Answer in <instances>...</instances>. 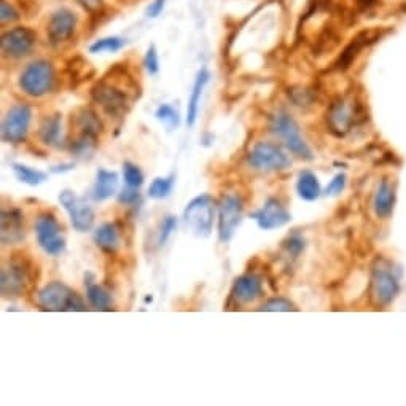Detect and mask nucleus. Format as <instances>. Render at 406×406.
Here are the masks:
<instances>
[{
    "label": "nucleus",
    "instance_id": "f257e3e1",
    "mask_svg": "<svg viewBox=\"0 0 406 406\" xmlns=\"http://www.w3.org/2000/svg\"><path fill=\"white\" fill-rule=\"evenodd\" d=\"M269 128L271 132H273L276 137H279L295 157L306 161H311L314 158L312 150L306 144V140L303 139L298 125L295 123V120L290 117L288 113H276L274 117L271 118Z\"/></svg>",
    "mask_w": 406,
    "mask_h": 406
},
{
    "label": "nucleus",
    "instance_id": "f03ea898",
    "mask_svg": "<svg viewBox=\"0 0 406 406\" xmlns=\"http://www.w3.org/2000/svg\"><path fill=\"white\" fill-rule=\"evenodd\" d=\"M55 85L53 64L43 60L30 62L19 77V88L30 98H42L48 94Z\"/></svg>",
    "mask_w": 406,
    "mask_h": 406
},
{
    "label": "nucleus",
    "instance_id": "7ed1b4c3",
    "mask_svg": "<svg viewBox=\"0 0 406 406\" xmlns=\"http://www.w3.org/2000/svg\"><path fill=\"white\" fill-rule=\"evenodd\" d=\"M38 305L45 311H85L86 306L77 292L61 282H50L38 292Z\"/></svg>",
    "mask_w": 406,
    "mask_h": 406
},
{
    "label": "nucleus",
    "instance_id": "20e7f679",
    "mask_svg": "<svg viewBox=\"0 0 406 406\" xmlns=\"http://www.w3.org/2000/svg\"><path fill=\"white\" fill-rule=\"evenodd\" d=\"M249 166L256 171L271 172V171H286L292 164V161L279 145L271 142H259L247 157Z\"/></svg>",
    "mask_w": 406,
    "mask_h": 406
},
{
    "label": "nucleus",
    "instance_id": "39448f33",
    "mask_svg": "<svg viewBox=\"0 0 406 406\" xmlns=\"http://www.w3.org/2000/svg\"><path fill=\"white\" fill-rule=\"evenodd\" d=\"M215 203L209 195H201L191 199L185 208V223L199 236H209L214 225Z\"/></svg>",
    "mask_w": 406,
    "mask_h": 406
},
{
    "label": "nucleus",
    "instance_id": "423d86ee",
    "mask_svg": "<svg viewBox=\"0 0 406 406\" xmlns=\"http://www.w3.org/2000/svg\"><path fill=\"white\" fill-rule=\"evenodd\" d=\"M61 225L53 214L45 212L35 222V235L38 246L51 256L61 255L66 250V239L61 233Z\"/></svg>",
    "mask_w": 406,
    "mask_h": 406
},
{
    "label": "nucleus",
    "instance_id": "0eeeda50",
    "mask_svg": "<svg viewBox=\"0 0 406 406\" xmlns=\"http://www.w3.org/2000/svg\"><path fill=\"white\" fill-rule=\"evenodd\" d=\"M60 203L62 208L67 210L70 217V223L75 231L79 233H85L89 231L94 225V210L85 198L77 196L74 191L64 190L60 193Z\"/></svg>",
    "mask_w": 406,
    "mask_h": 406
},
{
    "label": "nucleus",
    "instance_id": "6e6552de",
    "mask_svg": "<svg viewBox=\"0 0 406 406\" xmlns=\"http://www.w3.org/2000/svg\"><path fill=\"white\" fill-rule=\"evenodd\" d=\"M32 111L29 106L16 104L6 112L2 123V139L9 144H21L29 132Z\"/></svg>",
    "mask_w": 406,
    "mask_h": 406
},
{
    "label": "nucleus",
    "instance_id": "1a4fd4ad",
    "mask_svg": "<svg viewBox=\"0 0 406 406\" xmlns=\"http://www.w3.org/2000/svg\"><path fill=\"white\" fill-rule=\"evenodd\" d=\"M359 115V104L356 99L351 98H338L333 102L327 112V125L330 131L337 135H344L351 131L356 125Z\"/></svg>",
    "mask_w": 406,
    "mask_h": 406
},
{
    "label": "nucleus",
    "instance_id": "9d476101",
    "mask_svg": "<svg viewBox=\"0 0 406 406\" xmlns=\"http://www.w3.org/2000/svg\"><path fill=\"white\" fill-rule=\"evenodd\" d=\"M242 222V203L236 195H225L218 205V239L228 242Z\"/></svg>",
    "mask_w": 406,
    "mask_h": 406
},
{
    "label": "nucleus",
    "instance_id": "9b49d317",
    "mask_svg": "<svg viewBox=\"0 0 406 406\" xmlns=\"http://www.w3.org/2000/svg\"><path fill=\"white\" fill-rule=\"evenodd\" d=\"M93 101L104 111L108 117H121L130 106L126 93L108 83H98L91 91Z\"/></svg>",
    "mask_w": 406,
    "mask_h": 406
},
{
    "label": "nucleus",
    "instance_id": "f8f14e48",
    "mask_svg": "<svg viewBox=\"0 0 406 406\" xmlns=\"http://www.w3.org/2000/svg\"><path fill=\"white\" fill-rule=\"evenodd\" d=\"M37 35L34 30L28 28H15L4 32L2 40H0V47H2V53L11 60H19V57L28 56L32 48L35 47Z\"/></svg>",
    "mask_w": 406,
    "mask_h": 406
},
{
    "label": "nucleus",
    "instance_id": "ddd939ff",
    "mask_svg": "<svg viewBox=\"0 0 406 406\" xmlns=\"http://www.w3.org/2000/svg\"><path fill=\"white\" fill-rule=\"evenodd\" d=\"M0 287H2V295L6 298H16L21 296L28 286L29 269L23 260H11L9 266L2 269V279H0Z\"/></svg>",
    "mask_w": 406,
    "mask_h": 406
},
{
    "label": "nucleus",
    "instance_id": "4468645a",
    "mask_svg": "<svg viewBox=\"0 0 406 406\" xmlns=\"http://www.w3.org/2000/svg\"><path fill=\"white\" fill-rule=\"evenodd\" d=\"M250 217L265 231L282 228L283 225H287L292 220V215H290V212L286 209V205L276 198H269L259 210L250 214Z\"/></svg>",
    "mask_w": 406,
    "mask_h": 406
},
{
    "label": "nucleus",
    "instance_id": "2eb2a0df",
    "mask_svg": "<svg viewBox=\"0 0 406 406\" xmlns=\"http://www.w3.org/2000/svg\"><path fill=\"white\" fill-rule=\"evenodd\" d=\"M77 26V16L72 10L57 9L50 18L48 38L53 45H61L72 37Z\"/></svg>",
    "mask_w": 406,
    "mask_h": 406
},
{
    "label": "nucleus",
    "instance_id": "dca6fc26",
    "mask_svg": "<svg viewBox=\"0 0 406 406\" xmlns=\"http://www.w3.org/2000/svg\"><path fill=\"white\" fill-rule=\"evenodd\" d=\"M261 293V277L255 274H244L235 281L233 288H231V300H233L236 305H247V303H252L256 298H260Z\"/></svg>",
    "mask_w": 406,
    "mask_h": 406
},
{
    "label": "nucleus",
    "instance_id": "f3484780",
    "mask_svg": "<svg viewBox=\"0 0 406 406\" xmlns=\"http://www.w3.org/2000/svg\"><path fill=\"white\" fill-rule=\"evenodd\" d=\"M398 293V282L389 271L376 269L371 277V295L378 305H389Z\"/></svg>",
    "mask_w": 406,
    "mask_h": 406
},
{
    "label": "nucleus",
    "instance_id": "a211bd4d",
    "mask_svg": "<svg viewBox=\"0 0 406 406\" xmlns=\"http://www.w3.org/2000/svg\"><path fill=\"white\" fill-rule=\"evenodd\" d=\"M24 215L21 210H2V242L4 246L16 244L24 239Z\"/></svg>",
    "mask_w": 406,
    "mask_h": 406
},
{
    "label": "nucleus",
    "instance_id": "6ab92c4d",
    "mask_svg": "<svg viewBox=\"0 0 406 406\" xmlns=\"http://www.w3.org/2000/svg\"><path fill=\"white\" fill-rule=\"evenodd\" d=\"M210 80V74L208 69H201L196 75L195 83H193L191 88V94L188 99V107H186V125L188 126H195L196 118H198V112H199V104H201V98H203V91L205 85H208Z\"/></svg>",
    "mask_w": 406,
    "mask_h": 406
},
{
    "label": "nucleus",
    "instance_id": "aec40b11",
    "mask_svg": "<svg viewBox=\"0 0 406 406\" xmlns=\"http://www.w3.org/2000/svg\"><path fill=\"white\" fill-rule=\"evenodd\" d=\"M118 186V174L107 169H99L96 174V182L91 191V198L94 201H106V199L112 198L117 191Z\"/></svg>",
    "mask_w": 406,
    "mask_h": 406
},
{
    "label": "nucleus",
    "instance_id": "412c9836",
    "mask_svg": "<svg viewBox=\"0 0 406 406\" xmlns=\"http://www.w3.org/2000/svg\"><path fill=\"white\" fill-rule=\"evenodd\" d=\"M371 42H375V37L371 35V32H362V34H359L349 45H347L343 53H341L338 61L334 62V67H337L338 70H346L354 62V60H356V57L360 55V51H362L366 45H370Z\"/></svg>",
    "mask_w": 406,
    "mask_h": 406
},
{
    "label": "nucleus",
    "instance_id": "4be33fe9",
    "mask_svg": "<svg viewBox=\"0 0 406 406\" xmlns=\"http://www.w3.org/2000/svg\"><path fill=\"white\" fill-rule=\"evenodd\" d=\"M94 241L98 244V247H101L104 252L113 254L117 252L120 247V230L115 223H104L96 230L94 233Z\"/></svg>",
    "mask_w": 406,
    "mask_h": 406
},
{
    "label": "nucleus",
    "instance_id": "5701e85b",
    "mask_svg": "<svg viewBox=\"0 0 406 406\" xmlns=\"http://www.w3.org/2000/svg\"><path fill=\"white\" fill-rule=\"evenodd\" d=\"M395 203V191L394 186H392L388 180H383L379 184L375 196V212L378 217L385 218L392 214V209H394Z\"/></svg>",
    "mask_w": 406,
    "mask_h": 406
},
{
    "label": "nucleus",
    "instance_id": "b1692460",
    "mask_svg": "<svg viewBox=\"0 0 406 406\" xmlns=\"http://www.w3.org/2000/svg\"><path fill=\"white\" fill-rule=\"evenodd\" d=\"M296 190H298L300 198L305 201H315L320 196V184L315 174L311 171H303L298 177Z\"/></svg>",
    "mask_w": 406,
    "mask_h": 406
},
{
    "label": "nucleus",
    "instance_id": "393cba45",
    "mask_svg": "<svg viewBox=\"0 0 406 406\" xmlns=\"http://www.w3.org/2000/svg\"><path fill=\"white\" fill-rule=\"evenodd\" d=\"M86 298L94 309L98 311H111L112 309V295L102 288L98 283L88 282L86 287Z\"/></svg>",
    "mask_w": 406,
    "mask_h": 406
},
{
    "label": "nucleus",
    "instance_id": "a878e982",
    "mask_svg": "<svg viewBox=\"0 0 406 406\" xmlns=\"http://www.w3.org/2000/svg\"><path fill=\"white\" fill-rule=\"evenodd\" d=\"M38 135L43 144L55 145L61 135V115H51L45 118L38 130Z\"/></svg>",
    "mask_w": 406,
    "mask_h": 406
},
{
    "label": "nucleus",
    "instance_id": "bb28decb",
    "mask_svg": "<svg viewBox=\"0 0 406 406\" xmlns=\"http://www.w3.org/2000/svg\"><path fill=\"white\" fill-rule=\"evenodd\" d=\"M13 172H15L18 180H21L23 184H28L30 186L40 185L45 182V180H47V174L42 171L32 169V167H28L24 164H18V163L13 164Z\"/></svg>",
    "mask_w": 406,
    "mask_h": 406
},
{
    "label": "nucleus",
    "instance_id": "cd10ccee",
    "mask_svg": "<svg viewBox=\"0 0 406 406\" xmlns=\"http://www.w3.org/2000/svg\"><path fill=\"white\" fill-rule=\"evenodd\" d=\"M77 123H79V128L81 130L80 134L98 135V132L102 130V123L98 118V115L88 111V108H83L81 113L77 117Z\"/></svg>",
    "mask_w": 406,
    "mask_h": 406
},
{
    "label": "nucleus",
    "instance_id": "c85d7f7f",
    "mask_svg": "<svg viewBox=\"0 0 406 406\" xmlns=\"http://www.w3.org/2000/svg\"><path fill=\"white\" fill-rule=\"evenodd\" d=\"M125 47V40L120 37H106V38H99L96 40L91 47H89V51L91 53H115V51H120Z\"/></svg>",
    "mask_w": 406,
    "mask_h": 406
},
{
    "label": "nucleus",
    "instance_id": "c756f323",
    "mask_svg": "<svg viewBox=\"0 0 406 406\" xmlns=\"http://www.w3.org/2000/svg\"><path fill=\"white\" fill-rule=\"evenodd\" d=\"M174 186V176L169 177H157L148 188V196L153 199H163L169 196Z\"/></svg>",
    "mask_w": 406,
    "mask_h": 406
},
{
    "label": "nucleus",
    "instance_id": "7c9ffc66",
    "mask_svg": "<svg viewBox=\"0 0 406 406\" xmlns=\"http://www.w3.org/2000/svg\"><path fill=\"white\" fill-rule=\"evenodd\" d=\"M154 117H157V118L161 121V123L169 128V130H176V128H177L179 123H180V118H179L177 111H176V108H174V107L167 106V104L159 106L157 113H154Z\"/></svg>",
    "mask_w": 406,
    "mask_h": 406
},
{
    "label": "nucleus",
    "instance_id": "2f4dec72",
    "mask_svg": "<svg viewBox=\"0 0 406 406\" xmlns=\"http://www.w3.org/2000/svg\"><path fill=\"white\" fill-rule=\"evenodd\" d=\"M123 176H125V182L128 186H132V188H140L144 185V174L139 169L137 166L126 161L123 164Z\"/></svg>",
    "mask_w": 406,
    "mask_h": 406
},
{
    "label": "nucleus",
    "instance_id": "473e14b6",
    "mask_svg": "<svg viewBox=\"0 0 406 406\" xmlns=\"http://www.w3.org/2000/svg\"><path fill=\"white\" fill-rule=\"evenodd\" d=\"M260 311L266 312H288V311H296L295 305L290 300L286 298H273L266 301L265 305L260 308Z\"/></svg>",
    "mask_w": 406,
    "mask_h": 406
},
{
    "label": "nucleus",
    "instance_id": "72a5a7b5",
    "mask_svg": "<svg viewBox=\"0 0 406 406\" xmlns=\"http://www.w3.org/2000/svg\"><path fill=\"white\" fill-rule=\"evenodd\" d=\"M177 228V218L176 217H172V215H167L163 223H161V231H159V239L158 242L163 246V244H166V241L169 239L171 235L176 231Z\"/></svg>",
    "mask_w": 406,
    "mask_h": 406
},
{
    "label": "nucleus",
    "instance_id": "f704fd0d",
    "mask_svg": "<svg viewBox=\"0 0 406 406\" xmlns=\"http://www.w3.org/2000/svg\"><path fill=\"white\" fill-rule=\"evenodd\" d=\"M144 66L147 69V72L150 75H157L159 72V60H158V53H157V48H154V45H152V47L147 50Z\"/></svg>",
    "mask_w": 406,
    "mask_h": 406
},
{
    "label": "nucleus",
    "instance_id": "c9c22d12",
    "mask_svg": "<svg viewBox=\"0 0 406 406\" xmlns=\"http://www.w3.org/2000/svg\"><path fill=\"white\" fill-rule=\"evenodd\" d=\"M18 18L19 13L16 11L15 6L6 2V0H2V4H0V19H2V24L16 21Z\"/></svg>",
    "mask_w": 406,
    "mask_h": 406
},
{
    "label": "nucleus",
    "instance_id": "e433bc0d",
    "mask_svg": "<svg viewBox=\"0 0 406 406\" xmlns=\"http://www.w3.org/2000/svg\"><path fill=\"white\" fill-rule=\"evenodd\" d=\"M283 247L288 250V254L298 255L301 250L305 249V241H303L301 236L293 235V236H290L286 242H283Z\"/></svg>",
    "mask_w": 406,
    "mask_h": 406
},
{
    "label": "nucleus",
    "instance_id": "4c0bfd02",
    "mask_svg": "<svg viewBox=\"0 0 406 406\" xmlns=\"http://www.w3.org/2000/svg\"><path fill=\"white\" fill-rule=\"evenodd\" d=\"M344 185H346V176H344V174H338V176H334L332 182L328 184L325 193H327V195H330V196L338 195V193H341V191L344 190Z\"/></svg>",
    "mask_w": 406,
    "mask_h": 406
},
{
    "label": "nucleus",
    "instance_id": "58836bf2",
    "mask_svg": "<svg viewBox=\"0 0 406 406\" xmlns=\"http://www.w3.org/2000/svg\"><path fill=\"white\" fill-rule=\"evenodd\" d=\"M137 199H139V188H132V186H128V188L121 191L118 196V201L121 204H134L137 203Z\"/></svg>",
    "mask_w": 406,
    "mask_h": 406
},
{
    "label": "nucleus",
    "instance_id": "ea45409f",
    "mask_svg": "<svg viewBox=\"0 0 406 406\" xmlns=\"http://www.w3.org/2000/svg\"><path fill=\"white\" fill-rule=\"evenodd\" d=\"M164 9V0H153L150 6L147 9V16L157 18L161 11Z\"/></svg>",
    "mask_w": 406,
    "mask_h": 406
},
{
    "label": "nucleus",
    "instance_id": "a19ab883",
    "mask_svg": "<svg viewBox=\"0 0 406 406\" xmlns=\"http://www.w3.org/2000/svg\"><path fill=\"white\" fill-rule=\"evenodd\" d=\"M79 2L85 6L86 10H89V11H94V10H99L101 6H102V2H104V0H79Z\"/></svg>",
    "mask_w": 406,
    "mask_h": 406
},
{
    "label": "nucleus",
    "instance_id": "79ce46f5",
    "mask_svg": "<svg viewBox=\"0 0 406 406\" xmlns=\"http://www.w3.org/2000/svg\"><path fill=\"white\" fill-rule=\"evenodd\" d=\"M74 164H64V166H57V167H53V172H60V171H69V169H72Z\"/></svg>",
    "mask_w": 406,
    "mask_h": 406
}]
</instances>
